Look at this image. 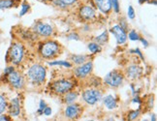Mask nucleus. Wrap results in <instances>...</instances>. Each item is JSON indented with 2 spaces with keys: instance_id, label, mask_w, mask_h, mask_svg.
I'll return each instance as SVG.
<instances>
[{
  "instance_id": "obj_19",
  "label": "nucleus",
  "mask_w": 157,
  "mask_h": 121,
  "mask_svg": "<svg viewBox=\"0 0 157 121\" xmlns=\"http://www.w3.org/2000/svg\"><path fill=\"white\" fill-rule=\"evenodd\" d=\"M78 97V94L75 93V92H69L67 93V95L65 96V101L67 103H72L74 102Z\"/></svg>"
},
{
  "instance_id": "obj_32",
  "label": "nucleus",
  "mask_w": 157,
  "mask_h": 121,
  "mask_svg": "<svg viewBox=\"0 0 157 121\" xmlns=\"http://www.w3.org/2000/svg\"><path fill=\"white\" fill-rule=\"evenodd\" d=\"M54 4H56V5H57V6H60V7H61V8H64V7H66V6L61 2V1H60V0H54Z\"/></svg>"
},
{
  "instance_id": "obj_31",
  "label": "nucleus",
  "mask_w": 157,
  "mask_h": 121,
  "mask_svg": "<svg viewBox=\"0 0 157 121\" xmlns=\"http://www.w3.org/2000/svg\"><path fill=\"white\" fill-rule=\"evenodd\" d=\"M12 72H14V68L13 67H7L4 70L5 75H9V74H11Z\"/></svg>"
},
{
  "instance_id": "obj_42",
  "label": "nucleus",
  "mask_w": 157,
  "mask_h": 121,
  "mask_svg": "<svg viewBox=\"0 0 157 121\" xmlns=\"http://www.w3.org/2000/svg\"><path fill=\"white\" fill-rule=\"evenodd\" d=\"M143 121H147V120H146V119H144V120H143Z\"/></svg>"
},
{
  "instance_id": "obj_29",
  "label": "nucleus",
  "mask_w": 157,
  "mask_h": 121,
  "mask_svg": "<svg viewBox=\"0 0 157 121\" xmlns=\"http://www.w3.org/2000/svg\"><path fill=\"white\" fill-rule=\"evenodd\" d=\"M65 6H67V5H72V4H74L76 2V0H60Z\"/></svg>"
},
{
  "instance_id": "obj_8",
  "label": "nucleus",
  "mask_w": 157,
  "mask_h": 121,
  "mask_svg": "<svg viewBox=\"0 0 157 121\" xmlns=\"http://www.w3.org/2000/svg\"><path fill=\"white\" fill-rule=\"evenodd\" d=\"M8 80L10 83L16 88H21L23 86V78L17 72H12L8 75Z\"/></svg>"
},
{
  "instance_id": "obj_41",
  "label": "nucleus",
  "mask_w": 157,
  "mask_h": 121,
  "mask_svg": "<svg viewBox=\"0 0 157 121\" xmlns=\"http://www.w3.org/2000/svg\"><path fill=\"white\" fill-rule=\"evenodd\" d=\"M109 121H114L113 119H109Z\"/></svg>"
},
{
  "instance_id": "obj_16",
  "label": "nucleus",
  "mask_w": 157,
  "mask_h": 121,
  "mask_svg": "<svg viewBox=\"0 0 157 121\" xmlns=\"http://www.w3.org/2000/svg\"><path fill=\"white\" fill-rule=\"evenodd\" d=\"M104 104L108 108H110V110H113V108H117V101L114 99V97L112 95H109L106 97L104 99Z\"/></svg>"
},
{
  "instance_id": "obj_10",
  "label": "nucleus",
  "mask_w": 157,
  "mask_h": 121,
  "mask_svg": "<svg viewBox=\"0 0 157 121\" xmlns=\"http://www.w3.org/2000/svg\"><path fill=\"white\" fill-rule=\"evenodd\" d=\"M91 71H92V63L87 62L86 64H82L80 67H78L75 70V74L78 78H86Z\"/></svg>"
},
{
  "instance_id": "obj_3",
  "label": "nucleus",
  "mask_w": 157,
  "mask_h": 121,
  "mask_svg": "<svg viewBox=\"0 0 157 121\" xmlns=\"http://www.w3.org/2000/svg\"><path fill=\"white\" fill-rule=\"evenodd\" d=\"M123 81L122 74L117 70L110 72L105 78V82L112 87H118Z\"/></svg>"
},
{
  "instance_id": "obj_23",
  "label": "nucleus",
  "mask_w": 157,
  "mask_h": 121,
  "mask_svg": "<svg viewBox=\"0 0 157 121\" xmlns=\"http://www.w3.org/2000/svg\"><path fill=\"white\" fill-rule=\"evenodd\" d=\"M73 60L77 64H82L84 61H86V56L84 55H75V56H73Z\"/></svg>"
},
{
  "instance_id": "obj_26",
  "label": "nucleus",
  "mask_w": 157,
  "mask_h": 121,
  "mask_svg": "<svg viewBox=\"0 0 157 121\" xmlns=\"http://www.w3.org/2000/svg\"><path fill=\"white\" fill-rule=\"evenodd\" d=\"M129 39L132 41H137V40H140V37H139V35L136 31H131L129 33Z\"/></svg>"
},
{
  "instance_id": "obj_2",
  "label": "nucleus",
  "mask_w": 157,
  "mask_h": 121,
  "mask_svg": "<svg viewBox=\"0 0 157 121\" xmlns=\"http://www.w3.org/2000/svg\"><path fill=\"white\" fill-rule=\"evenodd\" d=\"M9 53H10V58H11L12 62L15 64L21 63L23 58V53H25L22 45L20 43L13 44L11 47V50H10Z\"/></svg>"
},
{
  "instance_id": "obj_40",
  "label": "nucleus",
  "mask_w": 157,
  "mask_h": 121,
  "mask_svg": "<svg viewBox=\"0 0 157 121\" xmlns=\"http://www.w3.org/2000/svg\"><path fill=\"white\" fill-rule=\"evenodd\" d=\"M148 0H140V3H144V2H147Z\"/></svg>"
},
{
  "instance_id": "obj_12",
  "label": "nucleus",
  "mask_w": 157,
  "mask_h": 121,
  "mask_svg": "<svg viewBox=\"0 0 157 121\" xmlns=\"http://www.w3.org/2000/svg\"><path fill=\"white\" fill-rule=\"evenodd\" d=\"M96 6L103 13H109L112 9L111 0H94Z\"/></svg>"
},
{
  "instance_id": "obj_43",
  "label": "nucleus",
  "mask_w": 157,
  "mask_h": 121,
  "mask_svg": "<svg viewBox=\"0 0 157 121\" xmlns=\"http://www.w3.org/2000/svg\"><path fill=\"white\" fill-rule=\"evenodd\" d=\"M89 121H93V120H89Z\"/></svg>"
},
{
  "instance_id": "obj_9",
  "label": "nucleus",
  "mask_w": 157,
  "mask_h": 121,
  "mask_svg": "<svg viewBox=\"0 0 157 121\" xmlns=\"http://www.w3.org/2000/svg\"><path fill=\"white\" fill-rule=\"evenodd\" d=\"M35 31L37 32L39 35L44 36V37H48V36L52 35V27L47 23L43 22H39L36 24L35 26Z\"/></svg>"
},
{
  "instance_id": "obj_11",
  "label": "nucleus",
  "mask_w": 157,
  "mask_h": 121,
  "mask_svg": "<svg viewBox=\"0 0 157 121\" xmlns=\"http://www.w3.org/2000/svg\"><path fill=\"white\" fill-rule=\"evenodd\" d=\"M80 15L83 20H91L95 17V11L90 6H83L80 10Z\"/></svg>"
},
{
  "instance_id": "obj_20",
  "label": "nucleus",
  "mask_w": 157,
  "mask_h": 121,
  "mask_svg": "<svg viewBox=\"0 0 157 121\" xmlns=\"http://www.w3.org/2000/svg\"><path fill=\"white\" fill-rule=\"evenodd\" d=\"M107 39H108V32L107 31L104 32V33H102L100 36H98V37L95 38V40L97 41L99 44H101V45H103L104 43H106Z\"/></svg>"
},
{
  "instance_id": "obj_39",
  "label": "nucleus",
  "mask_w": 157,
  "mask_h": 121,
  "mask_svg": "<svg viewBox=\"0 0 157 121\" xmlns=\"http://www.w3.org/2000/svg\"><path fill=\"white\" fill-rule=\"evenodd\" d=\"M133 102H138V103H140V99H139V98L134 99V100H133Z\"/></svg>"
},
{
  "instance_id": "obj_18",
  "label": "nucleus",
  "mask_w": 157,
  "mask_h": 121,
  "mask_svg": "<svg viewBox=\"0 0 157 121\" xmlns=\"http://www.w3.org/2000/svg\"><path fill=\"white\" fill-rule=\"evenodd\" d=\"M88 50L91 51L92 53H96V52H100L101 51V47L98 46L95 43H90L88 45Z\"/></svg>"
},
{
  "instance_id": "obj_5",
  "label": "nucleus",
  "mask_w": 157,
  "mask_h": 121,
  "mask_svg": "<svg viewBox=\"0 0 157 121\" xmlns=\"http://www.w3.org/2000/svg\"><path fill=\"white\" fill-rule=\"evenodd\" d=\"M72 88H73V83L70 81H66V80L56 81L52 84V89L58 94L67 93Z\"/></svg>"
},
{
  "instance_id": "obj_37",
  "label": "nucleus",
  "mask_w": 157,
  "mask_h": 121,
  "mask_svg": "<svg viewBox=\"0 0 157 121\" xmlns=\"http://www.w3.org/2000/svg\"><path fill=\"white\" fill-rule=\"evenodd\" d=\"M140 40H141V41L143 42V43H144V46H146V47L147 46V42L146 40H144L143 38H140Z\"/></svg>"
},
{
  "instance_id": "obj_1",
  "label": "nucleus",
  "mask_w": 157,
  "mask_h": 121,
  "mask_svg": "<svg viewBox=\"0 0 157 121\" xmlns=\"http://www.w3.org/2000/svg\"><path fill=\"white\" fill-rule=\"evenodd\" d=\"M28 77L30 81L34 83H41L45 81L46 78V70L43 66L41 65H33L28 70Z\"/></svg>"
},
{
  "instance_id": "obj_36",
  "label": "nucleus",
  "mask_w": 157,
  "mask_h": 121,
  "mask_svg": "<svg viewBox=\"0 0 157 121\" xmlns=\"http://www.w3.org/2000/svg\"><path fill=\"white\" fill-rule=\"evenodd\" d=\"M131 52H136V53H138L139 55L141 56V58H143V54H142V53L140 52V50H139V48H136L135 51H131Z\"/></svg>"
},
{
  "instance_id": "obj_4",
  "label": "nucleus",
  "mask_w": 157,
  "mask_h": 121,
  "mask_svg": "<svg viewBox=\"0 0 157 121\" xmlns=\"http://www.w3.org/2000/svg\"><path fill=\"white\" fill-rule=\"evenodd\" d=\"M59 47L56 42H47L43 45L41 53L45 58H51L58 52Z\"/></svg>"
},
{
  "instance_id": "obj_28",
  "label": "nucleus",
  "mask_w": 157,
  "mask_h": 121,
  "mask_svg": "<svg viewBox=\"0 0 157 121\" xmlns=\"http://www.w3.org/2000/svg\"><path fill=\"white\" fill-rule=\"evenodd\" d=\"M139 113H140V111H135V112H130V113H129V116H128V118H129L130 120H134L135 118H137V117H138Z\"/></svg>"
},
{
  "instance_id": "obj_25",
  "label": "nucleus",
  "mask_w": 157,
  "mask_h": 121,
  "mask_svg": "<svg viewBox=\"0 0 157 121\" xmlns=\"http://www.w3.org/2000/svg\"><path fill=\"white\" fill-rule=\"evenodd\" d=\"M111 5L113 8V10L116 11V13H118L119 12V3L118 0H111Z\"/></svg>"
},
{
  "instance_id": "obj_35",
  "label": "nucleus",
  "mask_w": 157,
  "mask_h": 121,
  "mask_svg": "<svg viewBox=\"0 0 157 121\" xmlns=\"http://www.w3.org/2000/svg\"><path fill=\"white\" fill-rule=\"evenodd\" d=\"M0 121H10L9 117L5 116V115H1L0 116Z\"/></svg>"
},
{
  "instance_id": "obj_13",
  "label": "nucleus",
  "mask_w": 157,
  "mask_h": 121,
  "mask_svg": "<svg viewBox=\"0 0 157 121\" xmlns=\"http://www.w3.org/2000/svg\"><path fill=\"white\" fill-rule=\"evenodd\" d=\"M127 76L131 78H137L142 75V68L140 66H137V65H133L128 67L127 71Z\"/></svg>"
},
{
  "instance_id": "obj_22",
  "label": "nucleus",
  "mask_w": 157,
  "mask_h": 121,
  "mask_svg": "<svg viewBox=\"0 0 157 121\" xmlns=\"http://www.w3.org/2000/svg\"><path fill=\"white\" fill-rule=\"evenodd\" d=\"M29 8H30L29 4H27L26 2H23L22 5H21V11L20 12V16L22 17L23 15H25V14L27 13V12H28Z\"/></svg>"
},
{
  "instance_id": "obj_15",
  "label": "nucleus",
  "mask_w": 157,
  "mask_h": 121,
  "mask_svg": "<svg viewBox=\"0 0 157 121\" xmlns=\"http://www.w3.org/2000/svg\"><path fill=\"white\" fill-rule=\"evenodd\" d=\"M78 113V108L77 105H71L67 107V108L65 110V114L66 116L69 118H75Z\"/></svg>"
},
{
  "instance_id": "obj_14",
  "label": "nucleus",
  "mask_w": 157,
  "mask_h": 121,
  "mask_svg": "<svg viewBox=\"0 0 157 121\" xmlns=\"http://www.w3.org/2000/svg\"><path fill=\"white\" fill-rule=\"evenodd\" d=\"M10 113L13 116H17L20 114V102L17 98L12 100L10 106Z\"/></svg>"
},
{
  "instance_id": "obj_33",
  "label": "nucleus",
  "mask_w": 157,
  "mask_h": 121,
  "mask_svg": "<svg viewBox=\"0 0 157 121\" xmlns=\"http://www.w3.org/2000/svg\"><path fill=\"white\" fill-rule=\"evenodd\" d=\"M43 112H44V113L46 114V115H50V114L52 113V108H46Z\"/></svg>"
},
{
  "instance_id": "obj_30",
  "label": "nucleus",
  "mask_w": 157,
  "mask_h": 121,
  "mask_svg": "<svg viewBox=\"0 0 157 121\" xmlns=\"http://www.w3.org/2000/svg\"><path fill=\"white\" fill-rule=\"evenodd\" d=\"M47 107H46V103L43 101V100H41V102H40V112H43L45 108H46Z\"/></svg>"
},
{
  "instance_id": "obj_44",
  "label": "nucleus",
  "mask_w": 157,
  "mask_h": 121,
  "mask_svg": "<svg viewBox=\"0 0 157 121\" xmlns=\"http://www.w3.org/2000/svg\"><path fill=\"white\" fill-rule=\"evenodd\" d=\"M44 1H47V0H44Z\"/></svg>"
},
{
  "instance_id": "obj_34",
  "label": "nucleus",
  "mask_w": 157,
  "mask_h": 121,
  "mask_svg": "<svg viewBox=\"0 0 157 121\" xmlns=\"http://www.w3.org/2000/svg\"><path fill=\"white\" fill-rule=\"evenodd\" d=\"M68 39L69 40H72V39H75V40H78V37L77 34H71L68 36Z\"/></svg>"
},
{
  "instance_id": "obj_38",
  "label": "nucleus",
  "mask_w": 157,
  "mask_h": 121,
  "mask_svg": "<svg viewBox=\"0 0 157 121\" xmlns=\"http://www.w3.org/2000/svg\"><path fill=\"white\" fill-rule=\"evenodd\" d=\"M151 121H156V116H155V114H152V116H151Z\"/></svg>"
},
{
  "instance_id": "obj_17",
  "label": "nucleus",
  "mask_w": 157,
  "mask_h": 121,
  "mask_svg": "<svg viewBox=\"0 0 157 121\" xmlns=\"http://www.w3.org/2000/svg\"><path fill=\"white\" fill-rule=\"evenodd\" d=\"M13 5H14L13 0H1V1H0V9L10 8Z\"/></svg>"
},
{
  "instance_id": "obj_6",
  "label": "nucleus",
  "mask_w": 157,
  "mask_h": 121,
  "mask_svg": "<svg viewBox=\"0 0 157 121\" xmlns=\"http://www.w3.org/2000/svg\"><path fill=\"white\" fill-rule=\"evenodd\" d=\"M82 98L88 105H94L101 99V93L97 89H87L82 93Z\"/></svg>"
},
{
  "instance_id": "obj_24",
  "label": "nucleus",
  "mask_w": 157,
  "mask_h": 121,
  "mask_svg": "<svg viewBox=\"0 0 157 121\" xmlns=\"http://www.w3.org/2000/svg\"><path fill=\"white\" fill-rule=\"evenodd\" d=\"M6 106H7V103H6L4 97L2 95H0V114L5 111Z\"/></svg>"
},
{
  "instance_id": "obj_27",
  "label": "nucleus",
  "mask_w": 157,
  "mask_h": 121,
  "mask_svg": "<svg viewBox=\"0 0 157 121\" xmlns=\"http://www.w3.org/2000/svg\"><path fill=\"white\" fill-rule=\"evenodd\" d=\"M128 17L131 20L135 19V11H134V9H133L132 6H129L128 7Z\"/></svg>"
},
{
  "instance_id": "obj_7",
  "label": "nucleus",
  "mask_w": 157,
  "mask_h": 121,
  "mask_svg": "<svg viewBox=\"0 0 157 121\" xmlns=\"http://www.w3.org/2000/svg\"><path fill=\"white\" fill-rule=\"evenodd\" d=\"M111 32L114 36H116L117 44L121 45V44H124L126 42V39H127V34H126L125 30L122 27H120V25L113 26L112 29H111Z\"/></svg>"
},
{
  "instance_id": "obj_21",
  "label": "nucleus",
  "mask_w": 157,
  "mask_h": 121,
  "mask_svg": "<svg viewBox=\"0 0 157 121\" xmlns=\"http://www.w3.org/2000/svg\"><path fill=\"white\" fill-rule=\"evenodd\" d=\"M51 66H54V65H60V66H63V67L66 68H71L72 67V64L67 62V61H53V62H50L49 63Z\"/></svg>"
}]
</instances>
